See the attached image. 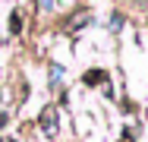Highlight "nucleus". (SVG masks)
<instances>
[{
  "label": "nucleus",
  "mask_w": 148,
  "mask_h": 142,
  "mask_svg": "<svg viewBox=\"0 0 148 142\" xmlns=\"http://www.w3.org/2000/svg\"><path fill=\"white\" fill-rule=\"evenodd\" d=\"M101 76H107V73H101V70H91L88 76H85V82H88V85H98V82H101Z\"/></svg>",
  "instance_id": "f257e3e1"
},
{
  "label": "nucleus",
  "mask_w": 148,
  "mask_h": 142,
  "mask_svg": "<svg viewBox=\"0 0 148 142\" xmlns=\"http://www.w3.org/2000/svg\"><path fill=\"white\" fill-rule=\"evenodd\" d=\"M38 6L41 10H54V0H38Z\"/></svg>",
  "instance_id": "f03ea898"
}]
</instances>
